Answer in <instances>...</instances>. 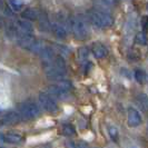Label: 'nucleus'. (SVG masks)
Returning a JSON list of instances; mask_svg holds the SVG:
<instances>
[{"label":"nucleus","instance_id":"obj_25","mask_svg":"<svg viewBox=\"0 0 148 148\" xmlns=\"http://www.w3.org/2000/svg\"><path fill=\"white\" fill-rule=\"evenodd\" d=\"M101 2H103L104 5H106V6L111 7V6H115V5L118 2V0H101Z\"/></svg>","mask_w":148,"mask_h":148},{"label":"nucleus","instance_id":"obj_15","mask_svg":"<svg viewBox=\"0 0 148 148\" xmlns=\"http://www.w3.org/2000/svg\"><path fill=\"white\" fill-rule=\"evenodd\" d=\"M47 45L45 44L44 41H38V40H35V42L32 44V46L30 47V51L34 52V53H38V55H40L41 51L45 49V47H46Z\"/></svg>","mask_w":148,"mask_h":148},{"label":"nucleus","instance_id":"obj_4","mask_svg":"<svg viewBox=\"0 0 148 148\" xmlns=\"http://www.w3.org/2000/svg\"><path fill=\"white\" fill-rule=\"evenodd\" d=\"M39 104L48 112H56L58 110V105L56 103L55 98H52L50 95H48L47 92H40L39 94Z\"/></svg>","mask_w":148,"mask_h":148},{"label":"nucleus","instance_id":"obj_19","mask_svg":"<svg viewBox=\"0 0 148 148\" xmlns=\"http://www.w3.org/2000/svg\"><path fill=\"white\" fill-rule=\"evenodd\" d=\"M135 41L136 44L140 45V46H146L147 45V37L145 32H138L135 37Z\"/></svg>","mask_w":148,"mask_h":148},{"label":"nucleus","instance_id":"obj_7","mask_svg":"<svg viewBox=\"0 0 148 148\" xmlns=\"http://www.w3.org/2000/svg\"><path fill=\"white\" fill-rule=\"evenodd\" d=\"M50 66H51L58 74L61 75V76H64V77H65V75L67 74L66 61H65V59H64L61 56H55V58L52 59Z\"/></svg>","mask_w":148,"mask_h":148},{"label":"nucleus","instance_id":"obj_11","mask_svg":"<svg viewBox=\"0 0 148 148\" xmlns=\"http://www.w3.org/2000/svg\"><path fill=\"white\" fill-rule=\"evenodd\" d=\"M40 56H41V59H42L45 65H48V64H51L52 59L55 58V51L51 47L46 46L45 49L40 53Z\"/></svg>","mask_w":148,"mask_h":148},{"label":"nucleus","instance_id":"obj_10","mask_svg":"<svg viewBox=\"0 0 148 148\" xmlns=\"http://www.w3.org/2000/svg\"><path fill=\"white\" fill-rule=\"evenodd\" d=\"M17 34H32V25L28 20L17 21Z\"/></svg>","mask_w":148,"mask_h":148},{"label":"nucleus","instance_id":"obj_9","mask_svg":"<svg viewBox=\"0 0 148 148\" xmlns=\"http://www.w3.org/2000/svg\"><path fill=\"white\" fill-rule=\"evenodd\" d=\"M50 28L53 31L55 36L58 39H66L68 32H67V29L66 27L64 26V23H61V22H53V23H50Z\"/></svg>","mask_w":148,"mask_h":148},{"label":"nucleus","instance_id":"obj_3","mask_svg":"<svg viewBox=\"0 0 148 148\" xmlns=\"http://www.w3.org/2000/svg\"><path fill=\"white\" fill-rule=\"evenodd\" d=\"M18 112L22 119H32L40 116L41 110H40L39 106L34 103H23L19 106Z\"/></svg>","mask_w":148,"mask_h":148},{"label":"nucleus","instance_id":"obj_20","mask_svg":"<svg viewBox=\"0 0 148 148\" xmlns=\"http://www.w3.org/2000/svg\"><path fill=\"white\" fill-rule=\"evenodd\" d=\"M88 56H89L88 48H86V47L79 48V50H78V58H79L80 61H86V60L88 59Z\"/></svg>","mask_w":148,"mask_h":148},{"label":"nucleus","instance_id":"obj_22","mask_svg":"<svg viewBox=\"0 0 148 148\" xmlns=\"http://www.w3.org/2000/svg\"><path fill=\"white\" fill-rule=\"evenodd\" d=\"M58 86H59L60 88H62V89H65V90H69V89H71V82H69V80H67V79H60V80H58Z\"/></svg>","mask_w":148,"mask_h":148},{"label":"nucleus","instance_id":"obj_16","mask_svg":"<svg viewBox=\"0 0 148 148\" xmlns=\"http://www.w3.org/2000/svg\"><path fill=\"white\" fill-rule=\"evenodd\" d=\"M6 141L10 144H20L22 141V136L16 133H9L6 135Z\"/></svg>","mask_w":148,"mask_h":148},{"label":"nucleus","instance_id":"obj_14","mask_svg":"<svg viewBox=\"0 0 148 148\" xmlns=\"http://www.w3.org/2000/svg\"><path fill=\"white\" fill-rule=\"evenodd\" d=\"M39 12H38L36 9H32V8H28L26 9L23 12H22V17L28 20V21H32V20H37Z\"/></svg>","mask_w":148,"mask_h":148},{"label":"nucleus","instance_id":"obj_18","mask_svg":"<svg viewBox=\"0 0 148 148\" xmlns=\"http://www.w3.org/2000/svg\"><path fill=\"white\" fill-rule=\"evenodd\" d=\"M134 77H135L136 82H139V84H145V82H146V74H145V71H144V70H141V69H137V70H135Z\"/></svg>","mask_w":148,"mask_h":148},{"label":"nucleus","instance_id":"obj_1","mask_svg":"<svg viewBox=\"0 0 148 148\" xmlns=\"http://www.w3.org/2000/svg\"><path fill=\"white\" fill-rule=\"evenodd\" d=\"M88 18L92 25H95L98 28H109L114 23V18L108 12H105L103 10H90L88 12Z\"/></svg>","mask_w":148,"mask_h":148},{"label":"nucleus","instance_id":"obj_2","mask_svg":"<svg viewBox=\"0 0 148 148\" xmlns=\"http://www.w3.org/2000/svg\"><path fill=\"white\" fill-rule=\"evenodd\" d=\"M70 27L74 32L75 37L77 39H86L88 36V27L85 19L82 18L80 16L74 17L70 19Z\"/></svg>","mask_w":148,"mask_h":148},{"label":"nucleus","instance_id":"obj_21","mask_svg":"<svg viewBox=\"0 0 148 148\" xmlns=\"http://www.w3.org/2000/svg\"><path fill=\"white\" fill-rule=\"evenodd\" d=\"M9 1V6L14 11H20L23 7L22 2L20 0H8Z\"/></svg>","mask_w":148,"mask_h":148},{"label":"nucleus","instance_id":"obj_27","mask_svg":"<svg viewBox=\"0 0 148 148\" xmlns=\"http://www.w3.org/2000/svg\"><path fill=\"white\" fill-rule=\"evenodd\" d=\"M76 145H77V148H89L88 145L85 144V143H78V144H76Z\"/></svg>","mask_w":148,"mask_h":148},{"label":"nucleus","instance_id":"obj_17","mask_svg":"<svg viewBox=\"0 0 148 148\" xmlns=\"http://www.w3.org/2000/svg\"><path fill=\"white\" fill-rule=\"evenodd\" d=\"M37 20H39V22H40V27H41L44 30H48L49 28H50V22H49L48 18H47V16L45 15V14H39Z\"/></svg>","mask_w":148,"mask_h":148},{"label":"nucleus","instance_id":"obj_13","mask_svg":"<svg viewBox=\"0 0 148 148\" xmlns=\"http://www.w3.org/2000/svg\"><path fill=\"white\" fill-rule=\"evenodd\" d=\"M92 53L97 59H101L108 55V50L103 44H95L92 46Z\"/></svg>","mask_w":148,"mask_h":148},{"label":"nucleus","instance_id":"obj_6","mask_svg":"<svg viewBox=\"0 0 148 148\" xmlns=\"http://www.w3.org/2000/svg\"><path fill=\"white\" fill-rule=\"evenodd\" d=\"M48 95H50L52 98H57V99H60V100H64V99H67L69 97V92L65 90V89L60 88L58 85H52V86H49L48 87Z\"/></svg>","mask_w":148,"mask_h":148},{"label":"nucleus","instance_id":"obj_24","mask_svg":"<svg viewBox=\"0 0 148 148\" xmlns=\"http://www.w3.org/2000/svg\"><path fill=\"white\" fill-rule=\"evenodd\" d=\"M108 133H109L110 137L114 139V140H117V138H118V130H117L116 127L109 126L108 127Z\"/></svg>","mask_w":148,"mask_h":148},{"label":"nucleus","instance_id":"obj_12","mask_svg":"<svg viewBox=\"0 0 148 148\" xmlns=\"http://www.w3.org/2000/svg\"><path fill=\"white\" fill-rule=\"evenodd\" d=\"M2 120L6 123V124H9V125H14V124H18L22 120L21 116L19 115V112H15V111H10L6 114L3 116Z\"/></svg>","mask_w":148,"mask_h":148},{"label":"nucleus","instance_id":"obj_23","mask_svg":"<svg viewBox=\"0 0 148 148\" xmlns=\"http://www.w3.org/2000/svg\"><path fill=\"white\" fill-rule=\"evenodd\" d=\"M62 130H64V134L66 135V136H73V135H75V128L73 125H69V124H67V125H65L64 126V128H62Z\"/></svg>","mask_w":148,"mask_h":148},{"label":"nucleus","instance_id":"obj_26","mask_svg":"<svg viewBox=\"0 0 148 148\" xmlns=\"http://www.w3.org/2000/svg\"><path fill=\"white\" fill-rule=\"evenodd\" d=\"M67 147L68 148H77V145L74 141H67Z\"/></svg>","mask_w":148,"mask_h":148},{"label":"nucleus","instance_id":"obj_8","mask_svg":"<svg viewBox=\"0 0 148 148\" xmlns=\"http://www.w3.org/2000/svg\"><path fill=\"white\" fill-rule=\"evenodd\" d=\"M127 119H128V125L130 127H138L143 123V118H141L139 111L133 108V107H130L128 109V117H127Z\"/></svg>","mask_w":148,"mask_h":148},{"label":"nucleus","instance_id":"obj_28","mask_svg":"<svg viewBox=\"0 0 148 148\" xmlns=\"http://www.w3.org/2000/svg\"><path fill=\"white\" fill-rule=\"evenodd\" d=\"M146 25H147V18L144 17L143 18V27H144V29H146Z\"/></svg>","mask_w":148,"mask_h":148},{"label":"nucleus","instance_id":"obj_29","mask_svg":"<svg viewBox=\"0 0 148 148\" xmlns=\"http://www.w3.org/2000/svg\"><path fill=\"white\" fill-rule=\"evenodd\" d=\"M130 148H136V147H130Z\"/></svg>","mask_w":148,"mask_h":148},{"label":"nucleus","instance_id":"obj_5","mask_svg":"<svg viewBox=\"0 0 148 148\" xmlns=\"http://www.w3.org/2000/svg\"><path fill=\"white\" fill-rule=\"evenodd\" d=\"M17 42L18 45L23 48V49H27L29 50L30 47L32 46V44L35 42V37L32 34H17Z\"/></svg>","mask_w":148,"mask_h":148}]
</instances>
